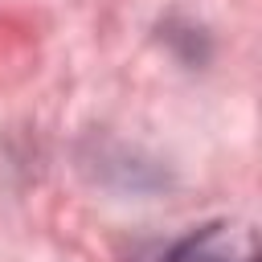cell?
<instances>
[{
    "label": "cell",
    "instance_id": "obj_1",
    "mask_svg": "<svg viewBox=\"0 0 262 262\" xmlns=\"http://www.w3.org/2000/svg\"><path fill=\"white\" fill-rule=\"evenodd\" d=\"M164 262H258V250L246 225H209L172 246Z\"/></svg>",
    "mask_w": 262,
    "mask_h": 262
}]
</instances>
